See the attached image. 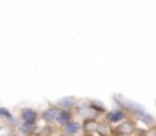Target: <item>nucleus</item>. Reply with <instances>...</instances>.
Here are the masks:
<instances>
[{"mask_svg":"<svg viewBox=\"0 0 156 136\" xmlns=\"http://www.w3.org/2000/svg\"><path fill=\"white\" fill-rule=\"evenodd\" d=\"M23 118L27 124H32L35 121V112L30 110V109H26V110H23Z\"/></svg>","mask_w":156,"mask_h":136,"instance_id":"nucleus-1","label":"nucleus"},{"mask_svg":"<svg viewBox=\"0 0 156 136\" xmlns=\"http://www.w3.org/2000/svg\"><path fill=\"white\" fill-rule=\"evenodd\" d=\"M108 118H109V121H120L123 118V113L121 112H111L108 115Z\"/></svg>","mask_w":156,"mask_h":136,"instance_id":"nucleus-2","label":"nucleus"},{"mask_svg":"<svg viewBox=\"0 0 156 136\" xmlns=\"http://www.w3.org/2000/svg\"><path fill=\"white\" fill-rule=\"evenodd\" d=\"M70 129V133H74L76 130H77V124H74V123H71V124H67V130Z\"/></svg>","mask_w":156,"mask_h":136,"instance_id":"nucleus-3","label":"nucleus"},{"mask_svg":"<svg viewBox=\"0 0 156 136\" xmlns=\"http://www.w3.org/2000/svg\"><path fill=\"white\" fill-rule=\"evenodd\" d=\"M85 127H87V130H94V129H96V124H94V123L91 124L90 121H87V123H85Z\"/></svg>","mask_w":156,"mask_h":136,"instance_id":"nucleus-4","label":"nucleus"}]
</instances>
